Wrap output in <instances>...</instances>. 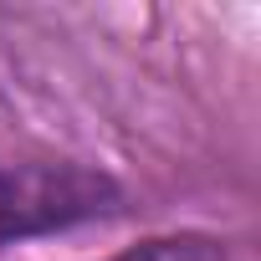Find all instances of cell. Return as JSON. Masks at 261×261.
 I'll use <instances>...</instances> for the list:
<instances>
[{"mask_svg":"<svg viewBox=\"0 0 261 261\" xmlns=\"http://www.w3.org/2000/svg\"><path fill=\"white\" fill-rule=\"evenodd\" d=\"M118 210H123V190L102 169L67 164V159L0 164V251L72 230V225L113 220Z\"/></svg>","mask_w":261,"mask_h":261,"instance_id":"1","label":"cell"},{"mask_svg":"<svg viewBox=\"0 0 261 261\" xmlns=\"http://www.w3.org/2000/svg\"><path fill=\"white\" fill-rule=\"evenodd\" d=\"M108 261H225V246L200 230H174V236H149Z\"/></svg>","mask_w":261,"mask_h":261,"instance_id":"2","label":"cell"}]
</instances>
